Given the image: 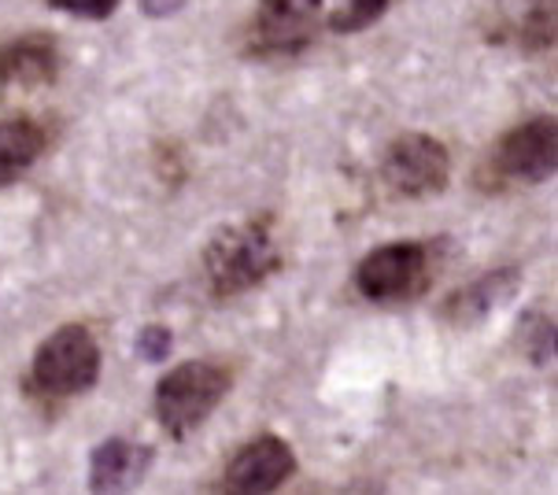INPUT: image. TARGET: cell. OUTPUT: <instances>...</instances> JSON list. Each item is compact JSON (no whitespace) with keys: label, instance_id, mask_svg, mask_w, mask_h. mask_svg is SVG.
<instances>
[{"label":"cell","instance_id":"cell-14","mask_svg":"<svg viewBox=\"0 0 558 495\" xmlns=\"http://www.w3.org/2000/svg\"><path fill=\"white\" fill-rule=\"evenodd\" d=\"M518 45H525L529 52H544L555 45V0H536L529 8V15L518 26Z\"/></svg>","mask_w":558,"mask_h":495},{"label":"cell","instance_id":"cell-2","mask_svg":"<svg viewBox=\"0 0 558 495\" xmlns=\"http://www.w3.org/2000/svg\"><path fill=\"white\" fill-rule=\"evenodd\" d=\"M230 370L211 363V359H193L174 370H167L156 385V418L167 436L185 440L219 411V403L230 396Z\"/></svg>","mask_w":558,"mask_h":495},{"label":"cell","instance_id":"cell-10","mask_svg":"<svg viewBox=\"0 0 558 495\" xmlns=\"http://www.w3.org/2000/svg\"><path fill=\"white\" fill-rule=\"evenodd\" d=\"M518 289H522V270H518V266H499V270H488L485 278L451 292L440 314H444V322H451L456 329H474L485 318H492L499 307H507V303L518 297Z\"/></svg>","mask_w":558,"mask_h":495},{"label":"cell","instance_id":"cell-8","mask_svg":"<svg viewBox=\"0 0 558 495\" xmlns=\"http://www.w3.org/2000/svg\"><path fill=\"white\" fill-rule=\"evenodd\" d=\"M292 473H296V455L292 447L274 433L255 436L233 455V462L222 473V488L238 495H263L278 492Z\"/></svg>","mask_w":558,"mask_h":495},{"label":"cell","instance_id":"cell-15","mask_svg":"<svg viewBox=\"0 0 558 495\" xmlns=\"http://www.w3.org/2000/svg\"><path fill=\"white\" fill-rule=\"evenodd\" d=\"M385 12H389V0H348L344 8H337L326 19V26L333 34H359L366 26H374Z\"/></svg>","mask_w":558,"mask_h":495},{"label":"cell","instance_id":"cell-16","mask_svg":"<svg viewBox=\"0 0 558 495\" xmlns=\"http://www.w3.org/2000/svg\"><path fill=\"white\" fill-rule=\"evenodd\" d=\"M170 348H174V337H170L167 326H145L134 340V351L145 363H163L170 355Z\"/></svg>","mask_w":558,"mask_h":495},{"label":"cell","instance_id":"cell-6","mask_svg":"<svg viewBox=\"0 0 558 495\" xmlns=\"http://www.w3.org/2000/svg\"><path fill=\"white\" fill-rule=\"evenodd\" d=\"M429 285V247L422 241L381 244L359 263L355 289L374 303L411 300Z\"/></svg>","mask_w":558,"mask_h":495},{"label":"cell","instance_id":"cell-9","mask_svg":"<svg viewBox=\"0 0 558 495\" xmlns=\"http://www.w3.org/2000/svg\"><path fill=\"white\" fill-rule=\"evenodd\" d=\"M60 45L49 34L31 31L0 45V85L4 89H41L60 79Z\"/></svg>","mask_w":558,"mask_h":495},{"label":"cell","instance_id":"cell-13","mask_svg":"<svg viewBox=\"0 0 558 495\" xmlns=\"http://www.w3.org/2000/svg\"><path fill=\"white\" fill-rule=\"evenodd\" d=\"M518 345L533 363H555V318H547L544 311H529L518 322Z\"/></svg>","mask_w":558,"mask_h":495},{"label":"cell","instance_id":"cell-7","mask_svg":"<svg viewBox=\"0 0 558 495\" xmlns=\"http://www.w3.org/2000/svg\"><path fill=\"white\" fill-rule=\"evenodd\" d=\"M322 0H259L248 26L252 56H296L315 41Z\"/></svg>","mask_w":558,"mask_h":495},{"label":"cell","instance_id":"cell-17","mask_svg":"<svg viewBox=\"0 0 558 495\" xmlns=\"http://www.w3.org/2000/svg\"><path fill=\"white\" fill-rule=\"evenodd\" d=\"M45 4L56 8V12H68L74 19H93V23H100V19L116 15V8L122 0H45Z\"/></svg>","mask_w":558,"mask_h":495},{"label":"cell","instance_id":"cell-11","mask_svg":"<svg viewBox=\"0 0 558 495\" xmlns=\"http://www.w3.org/2000/svg\"><path fill=\"white\" fill-rule=\"evenodd\" d=\"M148 466H153V447L130 444L122 436H111L93 447L89 459V488L93 492H126L145 481Z\"/></svg>","mask_w":558,"mask_h":495},{"label":"cell","instance_id":"cell-1","mask_svg":"<svg viewBox=\"0 0 558 495\" xmlns=\"http://www.w3.org/2000/svg\"><path fill=\"white\" fill-rule=\"evenodd\" d=\"M278 266H281V252L278 241H274L270 215L222 226L204 247V278L207 289L219 300L241 297V292L263 285Z\"/></svg>","mask_w":558,"mask_h":495},{"label":"cell","instance_id":"cell-5","mask_svg":"<svg viewBox=\"0 0 558 495\" xmlns=\"http://www.w3.org/2000/svg\"><path fill=\"white\" fill-rule=\"evenodd\" d=\"M496 178L522 185H544L558 170V119L536 116L529 122H518L496 141L488 156Z\"/></svg>","mask_w":558,"mask_h":495},{"label":"cell","instance_id":"cell-4","mask_svg":"<svg viewBox=\"0 0 558 495\" xmlns=\"http://www.w3.org/2000/svg\"><path fill=\"white\" fill-rule=\"evenodd\" d=\"M381 178L392 193L407 200H429L440 196L451 182V156L448 145L429 133H403L385 148Z\"/></svg>","mask_w":558,"mask_h":495},{"label":"cell","instance_id":"cell-3","mask_svg":"<svg viewBox=\"0 0 558 495\" xmlns=\"http://www.w3.org/2000/svg\"><path fill=\"white\" fill-rule=\"evenodd\" d=\"M31 377L49 396H82L100 381V345L85 326H60L34 351Z\"/></svg>","mask_w":558,"mask_h":495},{"label":"cell","instance_id":"cell-12","mask_svg":"<svg viewBox=\"0 0 558 495\" xmlns=\"http://www.w3.org/2000/svg\"><path fill=\"white\" fill-rule=\"evenodd\" d=\"M45 152V130L34 119H0V185H12Z\"/></svg>","mask_w":558,"mask_h":495}]
</instances>
